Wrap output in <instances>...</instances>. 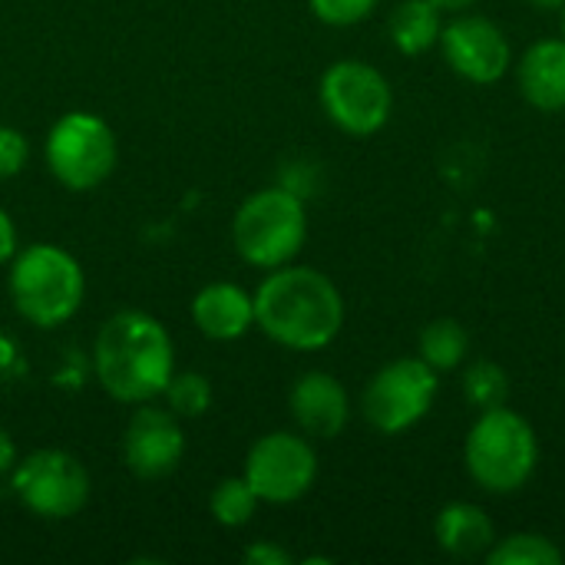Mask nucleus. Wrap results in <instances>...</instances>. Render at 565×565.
Wrapping results in <instances>:
<instances>
[{
  "label": "nucleus",
  "instance_id": "obj_1",
  "mask_svg": "<svg viewBox=\"0 0 565 565\" xmlns=\"http://www.w3.org/2000/svg\"><path fill=\"white\" fill-rule=\"evenodd\" d=\"M255 324L288 351H321L344 328L338 285L308 265H281L258 285Z\"/></svg>",
  "mask_w": 565,
  "mask_h": 565
},
{
  "label": "nucleus",
  "instance_id": "obj_2",
  "mask_svg": "<svg viewBox=\"0 0 565 565\" xmlns=\"http://www.w3.org/2000/svg\"><path fill=\"white\" fill-rule=\"evenodd\" d=\"M99 387L119 404L156 401L175 374V348L162 321L146 311H116L93 344Z\"/></svg>",
  "mask_w": 565,
  "mask_h": 565
},
{
  "label": "nucleus",
  "instance_id": "obj_3",
  "mask_svg": "<svg viewBox=\"0 0 565 565\" xmlns=\"http://www.w3.org/2000/svg\"><path fill=\"white\" fill-rule=\"evenodd\" d=\"M463 463L483 493L510 497L533 480L540 463V437L533 424L507 404L480 411L463 440Z\"/></svg>",
  "mask_w": 565,
  "mask_h": 565
},
{
  "label": "nucleus",
  "instance_id": "obj_4",
  "mask_svg": "<svg viewBox=\"0 0 565 565\" xmlns=\"http://www.w3.org/2000/svg\"><path fill=\"white\" fill-rule=\"evenodd\" d=\"M86 295V278L79 262L60 245H26L13 255L10 268V301L23 321L33 328L66 324Z\"/></svg>",
  "mask_w": 565,
  "mask_h": 565
},
{
  "label": "nucleus",
  "instance_id": "obj_5",
  "mask_svg": "<svg viewBox=\"0 0 565 565\" xmlns=\"http://www.w3.org/2000/svg\"><path fill=\"white\" fill-rule=\"evenodd\" d=\"M308 238V209L305 199L288 185H268L252 192L235 218H232V242L235 252L252 268H281L298 258Z\"/></svg>",
  "mask_w": 565,
  "mask_h": 565
},
{
  "label": "nucleus",
  "instance_id": "obj_6",
  "mask_svg": "<svg viewBox=\"0 0 565 565\" xmlns=\"http://www.w3.org/2000/svg\"><path fill=\"white\" fill-rule=\"evenodd\" d=\"M437 391H440L437 371L420 354L397 358L367 381L361 394V414L377 434L397 437L417 427L430 414Z\"/></svg>",
  "mask_w": 565,
  "mask_h": 565
},
{
  "label": "nucleus",
  "instance_id": "obj_7",
  "mask_svg": "<svg viewBox=\"0 0 565 565\" xmlns=\"http://www.w3.org/2000/svg\"><path fill=\"white\" fill-rule=\"evenodd\" d=\"M318 99L324 116L348 136H374L394 113L387 76L364 60H338L321 73Z\"/></svg>",
  "mask_w": 565,
  "mask_h": 565
},
{
  "label": "nucleus",
  "instance_id": "obj_8",
  "mask_svg": "<svg viewBox=\"0 0 565 565\" xmlns=\"http://www.w3.org/2000/svg\"><path fill=\"white\" fill-rule=\"evenodd\" d=\"M46 169L73 192L103 185L116 169V136L96 113H66L46 132Z\"/></svg>",
  "mask_w": 565,
  "mask_h": 565
},
{
  "label": "nucleus",
  "instance_id": "obj_9",
  "mask_svg": "<svg viewBox=\"0 0 565 565\" xmlns=\"http://www.w3.org/2000/svg\"><path fill=\"white\" fill-rule=\"evenodd\" d=\"M13 493L40 520H70L89 500V473L66 450H33L13 463Z\"/></svg>",
  "mask_w": 565,
  "mask_h": 565
},
{
  "label": "nucleus",
  "instance_id": "obj_10",
  "mask_svg": "<svg viewBox=\"0 0 565 565\" xmlns=\"http://www.w3.org/2000/svg\"><path fill=\"white\" fill-rule=\"evenodd\" d=\"M242 477L248 480L262 503L285 507L311 493L318 480V454L308 444V437L275 430L252 444Z\"/></svg>",
  "mask_w": 565,
  "mask_h": 565
},
{
  "label": "nucleus",
  "instance_id": "obj_11",
  "mask_svg": "<svg viewBox=\"0 0 565 565\" xmlns=\"http://www.w3.org/2000/svg\"><path fill=\"white\" fill-rule=\"evenodd\" d=\"M437 46L447 66L467 83H480V86L500 83L513 66L510 36L503 33L500 23L480 13H460L450 23H444Z\"/></svg>",
  "mask_w": 565,
  "mask_h": 565
},
{
  "label": "nucleus",
  "instance_id": "obj_12",
  "mask_svg": "<svg viewBox=\"0 0 565 565\" xmlns=\"http://www.w3.org/2000/svg\"><path fill=\"white\" fill-rule=\"evenodd\" d=\"M185 457V434L172 411L136 404L126 434H122V460L142 480L169 477Z\"/></svg>",
  "mask_w": 565,
  "mask_h": 565
},
{
  "label": "nucleus",
  "instance_id": "obj_13",
  "mask_svg": "<svg viewBox=\"0 0 565 565\" xmlns=\"http://www.w3.org/2000/svg\"><path fill=\"white\" fill-rule=\"evenodd\" d=\"M288 411L305 437L334 440L351 420V397L334 374L308 371L295 381L288 394Z\"/></svg>",
  "mask_w": 565,
  "mask_h": 565
},
{
  "label": "nucleus",
  "instance_id": "obj_14",
  "mask_svg": "<svg viewBox=\"0 0 565 565\" xmlns=\"http://www.w3.org/2000/svg\"><path fill=\"white\" fill-rule=\"evenodd\" d=\"M516 86L540 113L565 109V36H546L523 50L516 63Z\"/></svg>",
  "mask_w": 565,
  "mask_h": 565
},
{
  "label": "nucleus",
  "instance_id": "obj_15",
  "mask_svg": "<svg viewBox=\"0 0 565 565\" xmlns=\"http://www.w3.org/2000/svg\"><path fill=\"white\" fill-rule=\"evenodd\" d=\"M192 321L212 341H235L255 324V298L232 281H212L192 298Z\"/></svg>",
  "mask_w": 565,
  "mask_h": 565
},
{
  "label": "nucleus",
  "instance_id": "obj_16",
  "mask_svg": "<svg viewBox=\"0 0 565 565\" xmlns=\"http://www.w3.org/2000/svg\"><path fill=\"white\" fill-rule=\"evenodd\" d=\"M434 540L454 559H477V556H487V550L497 543V530L483 507L454 500L437 513Z\"/></svg>",
  "mask_w": 565,
  "mask_h": 565
},
{
  "label": "nucleus",
  "instance_id": "obj_17",
  "mask_svg": "<svg viewBox=\"0 0 565 565\" xmlns=\"http://www.w3.org/2000/svg\"><path fill=\"white\" fill-rule=\"evenodd\" d=\"M391 43L404 56H424L440 43L444 10L434 0H401L387 20Z\"/></svg>",
  "mask_w": 565,
  "mask_h": 565
},
{
  "label": "nucleus",
  "instance_id": "obj_18",
  "mask_svg": "<svg viewBox=\"0 0 565 565\" xmlns=\"http://www.w3.org/2000/svg\"><path fill=\"white\" fill-rule=\"evenodd\" d=\"M470 338L467 328L457 318H437L420 331V358L437 371H457L467 361Z\"/></svg>",
  "mask_w": 565,
  "mask_h": 565
},
{
  "label": "nucleus",
  "instance_id": "obj_19",
  "mask_svg": "<svg viewBox=\"0 0 565 565\" xmlns=\"http://www.w3.org/2000/svg\"><path fill=\"white\" fill-rule=\"evenodd\" d=\"M490 565H559L563 550L543 533H513L487 550Z\"/></svg>",
  "mask_w": 565,
  "mask_h": 565
},
{
  "label": "nucleus",
  "instance_id": "obj_20",
  "mask_svg": "<svg viewBox=\"0 0 565 565\" xmlns=\"http://www.w3.org/2000/svg\"><path fill=\"white\" fill-rule=\"evenodd\" d=\"M258 493L248 487L245 477H228L222 480L212 497H209V510H212V520L228 526V530H238L245 523H252L255 510H258Z\"/></svg>",
  "mask_w": 565,
  "mask_h": 565
},
{
  "label": "nucleus",
  "instance_id": "obj_21",
  "mask_svg": "<svg viewBox=\"0 0 565 565\" xmlns=\"http://www.w3.org/2000/svg\"><path fill=\"white\" fill-rule=\"evenodd\" d=\"M463 394L477 411H493L510 401V377L497 361H473L463 371Z\"/></svg>",
  "mask_w": 565,
  "mask_h": 565
},
{
  "label": "nucleus",
  "instance_id": "obj_22",
  "mask_svg": "<svg viewBox=\"0 0 565 565\" xmlns=\"http://www.w3.org/2000/svg\"><path fill=\"white\" fill-rule=\"evenodd\" d=\"M169 411L175 417H202L209 407H212V384L205 374L199 371H182V374H172L166 391H162Z\"/></svg>",
  "mask_w": 565,
  "mask_h": 565
},
{
  "label": "nucleus",
  "instance_id": "obj_23",
  "mask_svg": "<svg viewBox=\"0 0 565 565\" xmlns=\"http://www.w3.org/2000/svg\"><path fill=\"white\" fill-rule=\"evenodd\" d=\"M381 0H308L311 13L328 26H354L377 10Z\"/></svg>",
  "mask_w": 565,
  "mask_h": 565
},
{
  "label": "nucleus",
  "instance_id": "obj_24",
  "mask_svg": "<svg viewBox=\"0 0 565 565\" xmlns=\"http://www.w3.org/2000/svg\"><path fill=\"white\" fill-rule=\"evenodd\" d=\"M26 156H30L26 136L13 126H0V179L20 175V169L26 166Z\"/></svg>",
  "mask_w": 565,
  "mask_h": 565
},
{
  "label": "nucleus",
  "instance_id": "obj_25",
  "mask_svg": "<svg viewBox=\"0 0 565 565\" xmlns=\"http://www.w3.org/2000/svg\"><path fill=\"white\" fill-rule=\"evenodd\" d=\"M245 563L252 565H291V553L288 550H281V546H275V543H255V546H248L245 550Z\"/></svg>",
  "mask_w": 565,
  "mask_h": 565
},
{
  "label": "nucleus",
  "instance_id": "obj_26",
  "mask_svg": "<svg viewBox=\"0 0 565 565\" xmlns=\"http://www.w3.org/2000/svg\"><path fill=\"white\" fill-rule=\"evenodd\" d=\"M17 255V228H13V218L0 209V265L10 262Z\"/></svg>",
  "mask_w": 565,
  "mask_h": 565
},
{
  "label": "nucleus",
  "instance_id": "obj_27",
  "mask_svg": "<svg viewBox=\"0 0 565 565\" xmlns=\"http://www.w3.org/2000/svg\"><path fill=\"white\" fill-rule=\"evenodd\" d=\"M13 463H17V447H13L10 434L0 427V473L13 470Z\"/></svg>",
  "mask_w": 565,
  "mask_h": 565
},
{
  "label": "nucleus",
  "instance_id": "obj_28",
  "mask_svg": "<svg viewBox=\"0 0 565 565\" xmlns=\"http://www.w3.org/2000/svg\"><path fill=\"white\" fill-rule=\"evenodd\" d=\"M440 10H470L473 3H480V0H434Z\"/></svg>",
  "mask_w": 565,
  "mask_h": 565
},
{
  "label": "nucleus",
  "instance_id": "obj_29",
  "mask_svg": "<svg viewBox=\"0 0 565 565\" xmlns=\"http://www.w3.org/2000/svg\"><path fill=\"white\" fill-rule=\"evenodd\" d=\"M536 10H563L565 0H530Z\"/></svg>",
  "mask_w": 565,
  "mask_h": 565
},
{
  "label": "nucleus",
  "instance_id": "obj_30",
  "mask_svg": "<svg viewBox=\"0 0 565 565\" xmlns=\"http://www.w3.org/2000/svg\"><path fill=\"white\" fill-rule=\"evenodd\" d=\"M559 20H563V36H565V7L559 10Z\"/></svg>",
  "mask_w": 565,
  "mask_h": 565
}]
</instances>
